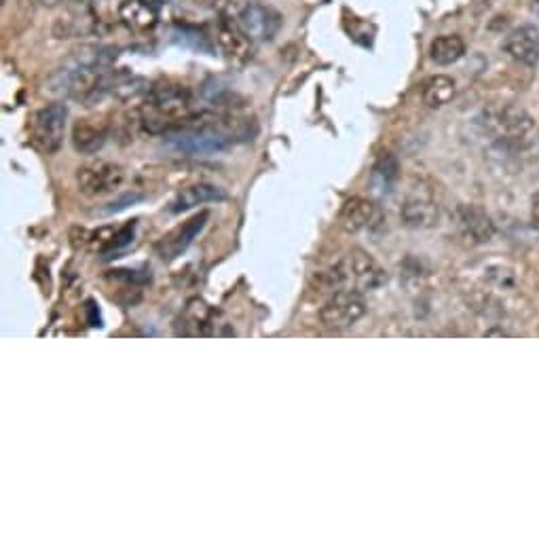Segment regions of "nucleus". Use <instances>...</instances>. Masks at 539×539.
<instances>
[{"mask_svg":"<svg viewBox=\"0 0 539 539\" xmlns=\"http://www.w3.org/2000/svg\"><path fill=\"white\" fill-rule=\"evenodd\" d=\"M191 106L193 98L187 87L161 81L148 89L146 102L140 110V121L148 134H172L191 119Z\"/></svg>","mask_w":539,"mask_h":539,"instance_id":"nucleus-1","label":"nucleus"},{"mask_svg":"<svg viewBox=\"0 0 539 539\" xmlns=\"http://www.w3.org/2000/svg\"><path fill=\"white\" fill-rule=\"evenodd\" d=\"M227 11L254 43L273 41L282 28V15L258 0H229Z\"/></svg>","mask_w":539,"mask_h":539,"instance_id":"nucleus-2","label":"nucleus"},{"mask_svg":"<svg viewBox=\"0 0 539 539\" xmlns=\"http://www.w3.org/2000/svg\"><path fill=\"white\" fill-rule=\"evenodd\" d=\"M366 315L364 292L343 288L330 294V299L320 309V322L330 330H347L356 326Z\"/></svg>","mask_w":539,"mask_h":539,"instance_id":"nucleus-3","label":"nucleus"},{"mask_svg":"<svg viewBox=\"0 0 539 539\" xmlns=\"http://www.w3.org/2000/svg\"><path fill=\"white\" fill-rule=\"evenodd\" d=\"M66 119H68V110L60 102H53L41 108L32 119L34 146L41 148V151L47 155L58 153L64 142V134H66Z\"/></svg>","mask_w":539,"mask_h":539,"instance_id":"nucleus-4","label":"nucleus"},{"mask_svg":"<svg viewBox=\"0 0 539 539\" xmlns=\"http://www.w3.org/2000/svg\"><path fill=\"white\" fill-rule=\"evenodd\" d=\"M347 288L360 292L379 290L387 282L385 269L364 250H351L343 260H339Z\"/></svg>","mask_w":539,"mask_h":539,"instance_id":"nucleus-5","label":"nucleus"},{"mask_svg":"<svg viewBox=\"0 0 539 539\" xmlns=\"http://www.w3.org/2000/svg\"><path fill=\"white\" fill-rule=\"evenodd\" d=\"M216 43L222 55H225V58L235 66L248 64L254 55V41L239 28V24L231 15L222 17V20L216 24Z\"/></svg>","mask_w":539,"mask_h":539,"instance_id":"nucleus-6","label":"nucleus"},{"mask_svg":"<svg viewBox=\"0 0 539 539\" xmlns=\"http://www.w3.org/2000/svg\"><path fill=\"white\" fill-rule=\"evenodd\" d=\"M485 127L495 138L504 140H516L527 136L533 129V119L525 113L523 108L516 106H504V108H493L489 113H485Z\"/></svg>","mask_w":539,"mask_h":539,"instance_id":"nucleus-7","label":"nucleus"},{"mask_svg":"<svg viewBox=\"0 0 539 539\" xmlns=\"http://www.w3.org/2000/svg\"><path fill=\"white\" fill-rule=\"evenodd\" d=\"M123 180H125V174H123L121 167L113 165V163H104V161L85 165L77 174L79 189L87 197L113 193L115 189L121 187Z\"/></svg>","mask_w":539,"mask_h":539,"instance_id":"nucleus-8","label":"nucleus"},{"mask_svg":"<svg viewBox=\"0 0 539 539\" xmlns=\"http://www.w3.org/2000/svg\"><path fill=\"white\" fill-rule=\"evenodd\" d=\"M208 218H210V212H201V214L193 216L191 220L184 222V225H180L174 231L163 235L159 239V244L155 246L157 254L163 260H176L184 250H187L193 244V239L203 231Z\"/></svg>","mask_w":539,"mask_h":539,"instance_id":"nucleus-9","label":"nucleus"},{"mask_svg":"<svg viewBox=\"0 0 539 539\" xmlns=\"http://www.w3.org/2000/svg\"><path fill=\"white\" fill-rule=\"evenodd\" d=\"M440 208L432 193L425 189H415L402 206V220L411 229H427L438 222Z\"/></svg>","mask_w":539,"mask_h":539,"instance_id":"nucleus-10","label":"nucleus"},{"mask_svg":"<svg viewBox=\"0 0 539 539\" xmlns=\"http://www.w3.org/2000/svg\"><path fill=\"white\" fill-rule=\"evenodd\" d=\"M506 53L512 60L520 62L523 66H537L539 62V28L533 24H523L514 28L504 43Z\"/></svg>","mask_w":539,"mask_h":539,"instance_id":"nucleus-11","label":"nucleus"},{"mask_svg":"<svg viewBox=\"0 0 539 539\" xmlns=\"http://www.w3.org/2000/svg\"><path fill=\"white\" fill-rule=\"evenodd\" d=\"M459 229L474 244H487L495 235V225L491 216L476 206H461L457 210Z\"/></svg>","mask_w":539,"mask_h":539,"instance_id":"nucleus-12","label":"nucleus"},{"mask_svg":"<svg viewBox=\"0 0 539 539\" xmlns=\"http://www.w3.org/2000/svg\"><path fill=\"white\" fill-rule=\"evenodd\" d=\"M108 138V127L96 119H81L72 129V144L83 155H94L102 151Z\"/></svg>","mask_w":539,"mask_h":539,"instance_id":"nucleus-13","label":"nucleus"},{"mask_svg":"<svg viewBox=\"0 0 539 539\" xmlns=\"http://www.w3.org/2000/svg\"><path fill=\"white\" fill-rule=\"evenodd\" d=\"M375 203L364 197H351L343 203L339 212V225L345 233H360L375 218Z\"/></svg>","mask_w":539,"mask_h":539,"instance_id":"nucleus-14","label":"nucleus"},{"mask_svg":"<svg viewBox=\"0 0 539 539\" xmlns=\"http://www.w3.org/2000/svg\"><path fill=\"white\" fill-rule=\"evenodd\" d=\"M225 191H222L220 187H216V184H208V182H199V184H191V187H184L176 199L172 201V208L170 212L178 214V212H187L191 208H197L201 206V203H208V201H218V199H225Z\"/></svg>","mask_w":539,"mask_h":539,"instance_id":"nucleus-15","label":"nucleus"},{"mask_svg":"<svg viewBox=\"0 0 539 539\" xmlns=\"http://www.w3.org/2000/svg\"><path fill=\"white\" fill-rule=\"evenodd\" d=\"M398 176H400L398 159L392 153H383L377 159L373 172H370V178H368L370 191H373L377 197H387L394 191Z\"/></svg>","mask_w":539,"mask_h":539,"instance_id":"nucleus-16","label":"nucleus"},{"mask_svg":"<svg viewBox=\"0 0 539 539\" xmlns=\"http://www.w3.org/2000/svg\"><path fill=\"white\" fill-rule=\"evenodd\" d=\"M121 22L134 32H148L157 26V9L144 0H123L119 7Z\"/></svg>","mask_w":539,"mask_h":539,"instance_id":"nucleus-17","label":"nucleus"},{"mask_svg":"<svg viewBox=\"0 0 539 539\" xmlns=\"http://www.w3.org/2000/svg\"><path fill=\"white\" fill-rule=\"evenodd\" d=\"M466 55V43L459 34H442L436 36L430 45V58L438 66H451Z\"/></svg>","mask_w":539,"mask_h":539,"instance_id":"nucleus-18","label":"nucleus"},{"mask_svg":"<svg viewBox=\"0 0 539 539\" xmlns=\"http://www.w3.org/2000/svg\"><path fill=\"white\" fill-rule=\"evenodd\" d=\"M455 91L457 87L451 77H446V74H434V77H430L423 83L421 98L425 106L442 108L455 98Z\"/></svg>","mask_w":539,"mask_h":539,"instance_id":"nucleus-19","label":"nucleus"},{"mask_svg":"<svg viewBox=\"0 0 539 539\" xmlns=\"http://www.w3.org/2000/svg\"><path fill=\"white\" fill-rule=\"evenodd\" d=\"M134 229H136V222H129L127 227L119 229L113 237V241H110V246L104 250V254H113V252H121L123 248L132 246L134 241Z\"/></svg>","mask_w":539,"mask_h":539,"instance_id":"nucleus-20","label":"nucleus"},{"mask_svg":"<svg viewBox=\"0 0 539 539\" xmlns=\"http://www.w3.org/2000/svg\"><path fill=\"white\" fill-rule=\"evenodd\" d=\"M140 199H142V195H136V193H127V195L119 197L117 201L108 203V206L102 210V214H115V212H121V210H125L127 206H132V203H136V201H140Z\"/></svg>","mask_w":539,"mask_h":539,"instance_id":"nucleus-21","label":"nucleus"},{"mask_svg":"<svg viewBox=\"0 0 539 539\" xmlns=\"http://www.w3.org/2000/svg\"><path fill=\"white\" fill-rule=\"evenodd\" d=\"M87 311H89V326H102L100 324V311H98V307H96V303L94 301H87Z\"/></svg>","mask_w":539,"mask_h":539,"instance_id":"nucleus-22","label":"nucleus"},{"mask_svg":"<svg viewBox=\"0 0 539 539\" xmlns=\"http://www.w3.org/2000/svg\"><path fill=\"white\" fill-rule=\"evenodd\" d=\"M531 222L535 229H539V193L531 199Z\"/></svg>","mask_w":539,"mask_h":539,"instance_id":"nucleus-23","label":"nucleus"},{"mask_svg":"<svg viewBox=\"0 0 539 539\" xmlns=\"http://www.w3.org/2000/svg\"><path fill=\"white\" fill-rule=\"evenodd\" d=\"M144 3H148L151 7L159 9V7H163V5H170V0H144Z\"/></svg>","mask_w":539,"mask_h":539,"instance_id":"nucleus-24","label":"nucleus"},{"mask_svg":"<svg viewBox=\"0 0 539 539\" xmlns=\"http://www.w3.org/2000/svg\"><path fill=\"white\" fill-rule=\"evenodd\" d=\"M41 3H43V5H47V7H53V5H60L62 0H41Z\"/></svg>","mask_w":539,"mask_h":539,"instance_id":"nucleus-25","label":"nucleus"},{"mask_svg":"<svg viewBox=\"0 0 539 539\" xmlns=\"http://www.w3.org/2000/svg\"><path fill=\"white\" fill-rule=\"evenodd\" d=\"M533 11L539 15V0H533Z\"/></svg>","mask_w":539,"mask_h":539,"instance_id":"nucleus-26","label":"nucleus"}]
</instances>
